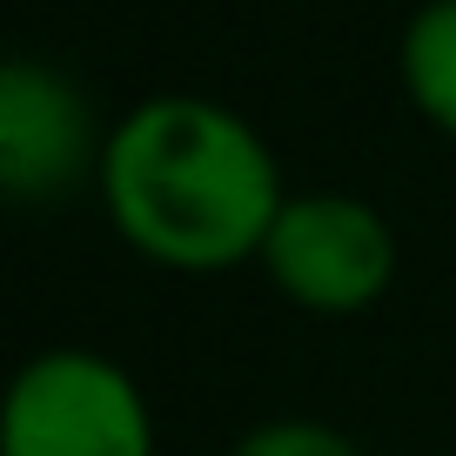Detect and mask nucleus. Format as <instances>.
<instances>
[{"label":"nucleus","instance_id":"nucleus-4","mask_svg":"<svg viewBox=\"0 0 456 456\" xmlns=\"http://www.w3.org/2000/svg\"><path fill=\"white\" fill-rule=\"evenodd\" d=\"M101 148L94 108L54 61L14 54L0 68V188L14 201L68 195L87 168H101Z\"/></svg>","mask_w":456,"mask_h":456},{"label":"nucleus","instance_id":"nucleus-1","mask_svg":"<svg viewBox=\"0 0 456 456\" xmlns=\"http://www.w3.org/2000/svg\"><path fill=\"white\" fill-rule=\"evenodd\" d=\"M114 228L168 269L262 256L289 188L248 114L208 94H148L108 128L94 168Z\"/></svg>","mask_w":456,"mask_h":456},{"label":"nucleus","instance_id":"nucleus-5","mask_svg":"<svg viewBox=\"0 0 456 456\" xmlns=\"http://www.w3.org/2000/svg\"><path fill=\"white\" fill-rule=\"evenodd\" d=\"M396 68L410 101L456 134V0H423L410 20H403L396 41Z\"/></svg>","mask_w":456,"mask_h":456},{"label":"nucleus","instance_id":"nucleus-2","mask_svg":"<svg viewBox=\"0 0 456 456\" xmlns=\"http://www.w3.org/2000/svg\"><path fill=\"white\" fill-rule=\"evenodd\" d=\"M0 456H155V416L108 349L54 342L7 383Z\"/></svg>","mask_w":456,"mask_h":456},{"label":"nucleus","instance_id":"nucleus-3","mask_svg":"<svg viewBox=\"0 0 456 456\" xmlns=\"http://www.w3.org/2000/svg\"><path fill=\"white\" fill-rule=\"evenodd\" d=\"M256 262L302 309L349 315V309H362V302H376L389 289V275H396V228L362 195L309 188V195L282 201V215L269 222Z\"/></svg>","mask_w":456,"mask_h":456},{"label":"nucleus","instance_id":"nucleus-6","mask_svg":"<svg viewBox=\"0 0 456 456\" xmlns=\"http://www.w3.org/2000/svg\"><path fill=\"white\" fill-rule=\"evenodd\" d=\"M228 456H362L356 436H342L336 423H315V416H269V423L242 429Z\"/></svg>","mask_w":456,"mask_h":456}]
</instances>
